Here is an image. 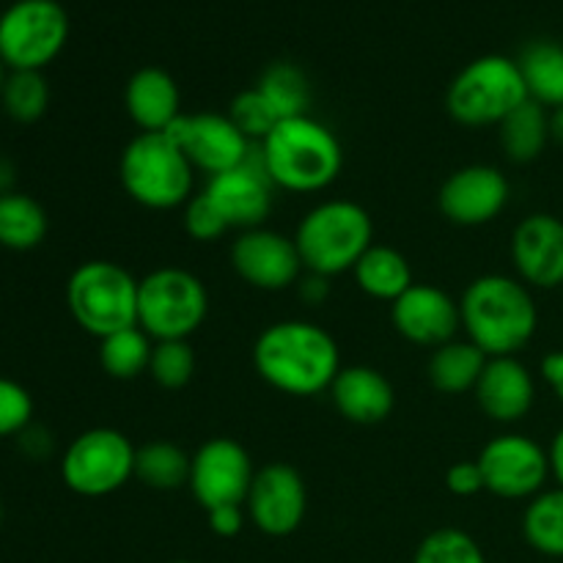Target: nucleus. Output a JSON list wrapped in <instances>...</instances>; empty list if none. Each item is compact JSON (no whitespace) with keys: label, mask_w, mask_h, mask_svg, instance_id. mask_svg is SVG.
<instances>
[{"label":"nucleus","mask_w":563,"mask_h":563,"mask_svg":"<svg viewBox=\"0 0 563 563\" xmlns=\"http://www.w3.org/2000/svg\"><path fill=\"white\" fill-rule=\"evenodd\" d=\"M473 396L489 421L520 423L537 405V379L517 355L489 357Z\"/></svg>","instance_id":"20"},{"label":"nucleus","mask_w":563,"mask_h":563,"mask_svg":"<svg viewBox=\"0 0 563 563\" xmlns=\"http://www.w3.org/2000/svg\"><path fill=\"white\" fill-rule=\"evenodd\" d=\"M247 520L264 537H291L308 511V489L300 473L286 462L258 467L245 498Z\"/></svg>","instance_id":"15"},{"label":"nucleus","mask_w":563,"mask_h":563,"mask_svg":"<svg viewBox=\"0 0 563 563\" xmlns=\"http://www.w3.org/2000/svg\"><path fill=\"white\" fill-rule=\"evenodd\" d=\"M390 322L410 344L438 350L462 330L460 302L440 286L412 284L399 300L390 302Z\"/></svg>","instance_id":"18"},{"label":"nucleus","mask_w":563,"mask_h":563,"mask_svg":"<svg viewBox=\"0 0 563 563\" xmlns=\"http://www.w3.org/2000/svg\"><path fill=\"white\" fill-rule=\"evenodd\" d=\"M528 97L548 110L563 108V44L531 42L517 58Z\"/></svg>","instance_id":"25"},{"label":"nucleus","mask_w":563,"mask_h":563,"mask_svg":"<svg viewBox=\"0 0 563 563\" xmlns=\"http://www.w3.org/2000/svg\"><path fill=\"white\" fill-rule=\"evenodd\" d=\"M231 267L247 286L262 291H284L297 286L306 273L295 236L258 225L236 234L231 242Z\"/></svg>","instance_id":"13"},{"label":"nucleus","mask_w":563,"mask_h":563,"mask_svg":"<svg viewBox=\"0 0 563 563\" xmlns=\"http://www.w3.org/2000/svg\"><path fill=\"white\" fill-rule=\"evenodd\" d=\"M295 242L308 273L335 278L352 273L374 245V220L361 203L330 198L302 214Z\"/></svg>","instance_id":"5"},{"label":"nucleus","mask_w":563,"mask_h":563,"mask_svg":"<svg viewBox=\"0 0 563 563\" xmlns=\"http://www.w3.org/2000/svg\"><path fill=\"white\" fill-rule=\"evenodd\" d=\"M256 148L273 185L286 192L328 190L344 168L341 141L313 115L278 121Z\"/></svg>","instance_id":"3"},{"label":"nucleus","mask_w":563,"mask_h":563,"mask_svg":"<svg viewBox=\"0 0 563 563\" xmlns=\"http://www.w3.org/2000/svg\"><path fill=\"white\" fill-rule=\"evenodd\" d=\"M522 537L544 559H563V489L550 487L522 511Z\"/></svg>","instance_id":"29"},{"label":"nucleus","mask_w":563,"mask_h":563,"mask_svg":"<svg viewBox=\"0 0 563 563\" xmlns=\"http://www.w3.org/2000/svg\"><path fill=\"white\" fill-rule=\"evenodd\" d=\"M33 423V399L20 383L0 377V438H20Z\"/></svg>","instance_id":"37"},{"label":"nucleus","mask_w":563,"mask_h":563,"mask_svg":"<svg viewBox=\"0 0 563 563\" xmlns=\"http://www.w3.org/2000/svg\"><path fill=\"white\" fill-rule=\"evenodd\" d=\"M16 440H20V449L25 451V454L31 456V460H44V456H47L49 451H53V438H49L47 429L33 427V423Z\"/></svg>","instance_id":"41"},{"label":"nucleus","mask_w":563,"mask_h":563,"mask_svg":"<svg viewBox=\"0 0 563 563\" xmlns=\"http://www.w3.org/2000/svg\"><path fill=\"white\" fill-rule=\"evenodd\" d=\"M542 379L548 383V388L553 390L555 399L563 405V346L561 350L550 352V355H544Z\"/></svg>","instance_id":"42"},{"label":"nucleus","mask_w":563,"mask_h":563,"mask_svg":"<svg viewBox=\"0 0 563 563\" xmlns=\"http://www.w3.org/2000/svg\"><path fill=\"white\" fill-rule=\"evenodd\" d=\"M247 511L245 506H218V509L207 511L209 531L220 539H234L240 537V531L245 528Z\"/></svg>","instance_id":"39"},{"label":"nucleus","mask_w":563,"mask_h":563,"mask_svg":"<svg viewBox=\"0 0 563 563\" xmlns=\"http://www.w3.org/2000/svg\"><path fill=\"white\" fill-rule=\"evenodd\" d=\"M0 99L11 119L20 124H33L47 113L49 86L42 71H9Z\"/></svg>","instance_id":"32"},{"label":"nucleus","mask_w":563,"mask_h":563,"mask_svg":"<svg viewBox=\"0 0 563 563\" xmlns=\"http://www.w3.org/2000/svg\"><path fill=\"white\" fill-rule=\"evenodd\" d=\"M484 493L504 500H531L548 489L550 456L542 443L520 432H506L489 440L478 454Z\"/></svg>","instance_id":"11"},{"label":"nucleus","mask_w":563,"mask_h":563,"mask_svg":"<svg viewBox=\"0 0 563 563\" xmlns=\"http://www.w3.org/2000/svg\"><path fill=\"white\" fill-rule=\"evenodd\" d=\"M124 108L141 132H168L181 115V93L159 66H143L126 80Z\"/></svg>","instance_id":"22"},{"label":"nucleus","mask_w":563,"mask_h":563,"mask_svg":"<svg viewBox=\"0 0 563 563\" xmlns=\"http://www.w3.org/2000/svg\"><path fill=\"white\" fill-rule=\"evenodd\" d=\"M412 563H487V555L471 533L449 526L421 539Z\"/></svg>","instance_id":"33"},{"label":"nucleus","mask_w":563,"mask_h":563,"mask_svg":"<svg viewBox=\"0 0 563 563\" xmlns=\"http://www.w3.org/2000/svg\"><path fill=\"white\" fill-rule=\"evenodd\" d=\"M511 264L517 278L531 289L563 286V220L548 212L522 218L511 231Z\"/></svg>","instance_id":"19"},{"label":"nucleus","mask_w":563,"mask_h":563,"mask_svg":"<svg viewBox=\"0 0 563 563\" xmlns=\"http://www.w3.org/2000/svg\"><path fill=\"white\" fill-rule=\"evenodd\" d=\"M47 212L25 192L0 196V245L9 251H33L47 236Z\"/></svg>","instance_id":"27"},{"label":"nucleus","mask_w":563,"mask_h":563,"mask_svg":"<svg viewBox=\"0 0 563 563\" xmlns=\"http://www.w3.org/2000/svg\"><path fill=\"white\" fill-rule=\"evenodd\" d=\"M445 487H449L451 495L456 498H473V495L484 493V476L478 462H456V465L449 467L445 473Z\"/></svg>","instance_id":"38"},{"label":"nucleus","mask_w":563,"mask_h":563,"mask_svg":"<svg viewBox=\"0 0 563 563\" xmlns=\"http://www.w3.org/2000/svg\"><path fill=\"white\" fill-rule=\"evenodd\" d=\"M0 526H3V504H0Z\"/></svg>","instance_id":"47"},{"label":"nucleus","mask_w":563,"mask_h":563,"mask_svg":"<svg viewBox=\"0 0 563 563\" xmlns=\"http://www.w3.org/2000/svg\"><path fill=\"white\" fill-rule=\"evenodd\" d=\"M330 399L341 418L361 427L383 423L396 407L394 383L374 366H341L330 385Z\"/></svg>","instance_id":"21"},{"label":"nucleus","mask_w":563,"mask_h":563,"mask_svg":"<svg viewBox=\"0 0 563 563\" xmlns=\"http://www.w3.org/2000/svg\"><path fill=\"white\" fill-rule=\"evenodd\" d=\"M253 476L256 467L245 445L231 438H212L198 445L196 454L190 456L187 487L203 511L234 504L245 506Z\"/></svg>","instance_id":"12"},{"label":"nucleus","mask_w":563,"mask_h":563,"mask_svg":"<svg viewBox=\"0 0 563 563\" xmlns=\"http://www.w3.org/2000/svg\"><path fill=\"white\" fill-rule=\"evenodd\" d=\"M148 374L165 390H181L196 374V350L190 341H154Z\"/></svg>","instance_id":"34"},{"label":"nucleus","mask_w":563,"mask_h":563,"mask_svg":"<svg viewBox=\"0 0 563 563\" xmlns=\"http://www.w3.org/2000/svg\"><path fill=\"white\" fill-rule=\"evenodd\" d=\"M548 456H550V476H553L555 487L563 489V427L553 434V440H550Z\"/></svg>","instance_id":"43"},{"label":"nucleus","mask_w":563,"mask_h":563,"mask_svg":"<svg viewBox=\"0 0 563 563\" xmlns=\"http://www.w3.org/2000/svg\"><path fill=\"white\" fill-rule=\"evenodd\" d=\"M511 201V185L495 165H465L443 181L438 192V207L454 225L476 229L504 214Z\"/></svg>","instance_id":"17"},{"label":"nucleus","mask_w":563,"mask_h":563,"mask_svg":"<svg viewBox=\"0 0 563 563\" xmlns=\"http://www.w3.org/2000/svg\"><path fill=\"white\" fill-rule=\"evenodd\" d=\"M487 361L489 357L473 341L454 339L432 350V355H429V383L445 396L473 394Z\"/></svg>","instance_id":"24"},{"label":"nucleus","mask_w":563,"mask_h":563,"mask_svg":"<svg viewBox=\"0 0 563 563\" xmlns=\"http://www.w3.org/2000/svg\"><path fill=\"white\" fill-rule=\"evenodd\" d=\"M297 295H300L302 302H308V306H322L324 300L330 297V278L328 275H319V273H302V278L297 280Z\"/></svg>","instance_id":"40"},{"label":"nucleus","mask_w":563,"mask_h":563,"mask_svg":"<svg viewBox=\"0 0 563 563\" xmlns=\"http://www.w3.org/2000/svg\"><path fill=\"white\" fill-rule=\"evenodd\" d=\"M126 196L154 212L179 209L196 192V168L168 132H137L119 159Z\"/></svg>","instance_id":"4"},{"label":"nucleus","mask_w":563,"mask_h":563,"mask_svg":"<svg viewBox=\"0 0 563 563\" xmlns=\"http://www.w3.org/2000/svg\"><path fill=\"white\" fill-rule=\"evenodd\" d=\"M135 478L148 489L170 493L190 482V454L170 440L143 443L135 454Z\"/></svg>","instance_id":"28"},{"label":"nucleus","mask_w":563,"mask_h":563,"mask_svg":"<svg viewBox=\"0 0 563 563\" xmlns=\"http://www.w3.org/2000/svg\"><path fill=\"white\" fill-rule=\"evenodd\" d=\"M170 563H192V561H170Z\"/></svg>","instance_id":"48"},{"label":"nucleus","mask_w":563,"mask_h":563,"mask_svg":"<svg viewBox=\"0 0 563 563\" xmlns=\"http://www.w3.org/2000/svg\"><path fill=\"white\" fill-rule=\"evenodd\" d=\"M258 91L264 93L278 119H297V115H308L311 108V82H308L306 71L295 64H278L267 66L256 82Z\"/></svg>","instance_id":"31"},{"label":"nucleus","mask_w":563,"mask_h":563,"mask_svg":"<svg viewBox=\"0 0 563 563\" xmlns=\"http://www.w3.org/2000/svg\"><path fill=\"white\" fill-rule=\"evenodd\" d=\"M209 313V291L181 267L152 269L137 280V328L154 341H190Z\"/></svg>","instance_id":"8"},{"label":"nucleus","mask_w":563,"mask_h":563,"mask_svg":"<svg viewBox=\"0 0 563 563\" xmlns=\"http://www.w3.org/2000/svg\"><path fill=\"white\" fill-rule=\"evenodd\" d=\"M168 135L179 143L192 168L207 174V179L236 168L256 148V143L229 119V113H212V110L181 113Z\"/></svg>","instance_id":"14"},{"label":"nucleus","mask_w":563,"mask_h":563,"mask_svg":"<svg viewBox=\"0 0 563 563\" xmlns=\"http://www.w3.org/2000/svg\"><path fill=\"white\" fill-rule=\"evenodd\" d=\"M550 137L563 146V108L550 110Z\"/></svg>","instance_id":"44"},{"label":"nucleus","mask_w":563,"mask_h":563,"mask_svg":"<svg viewBox=\"0 0 563 563\" xmlns=\"http://www.w3.org/2000/svg\"><path fill=\"white\" fill-rule=\"evenodd\" d=\"M500 146L511 163H533L542 157L550 137V110L528 99L498 124Z\"/></svg>","instance_id":"26"},{"label":"nucleus","mask_w":563,"mask_h":563,"mask_svg":"<svg viewBox=\"0 0 563 563\" xmlns=\"http://www.w3.org/2000/svg\"><path fill=\"white\" fill-rule=\"evenodd\" d=\"M229 119L251 137L253 143H262L269 132L278 124V113L273 110V104L264 99V93L256 86L245 88V91L236 93L229 104Z\"/></svg>","instance_id":"35"},{"label":"nucleus","mask_w":563,"mask_h":563,"mask_svg":"<svg viewBox=\"0 0 563 563\" xmlns=\"http://www.w3.org/2000/svg\"><path fill=\"white\" fill-rule=\"evenodd\" d=\"M137 449L124 432L108 427L77 434L60 460V478L82 498H104L135 478Z\"/></svg>","instance_id":"10"},{"label":"nucleus","mask_w":563,"mask_h":563,"mask_svg":"<svg viewBox=\"0 0 563 563\" xmlns=\"http://www.w3.org/2000/svg\"><path fill=\"white\" fill-rule=\"evenodd\" d=\"M465 339L487 357L520 355L539 330V306L531 286L517 275L487 273L467 284L460 300Z\"/></svg>","instance_id":"2"},{"label":"nucleus","mask_w":563,"mask_h":563,"mask_svg":"<svg viewBox=\"0 0 563 563\" xmlns=\"http://www.w3.org/2000/svg\"><path fill=\"white\" fill-rule=\"evenodd\" d=\"M5 77H9V75H5V64H3V60H0V91H3V82H5Z\"/></svg>","instance_id":"46"},{"label":"nucleus","mask_w":563,"mask_h":563,"mask_svg":"<svg viewBox=\"0 0 563 563\" xmlns=\"http://www.w3.org/2000/svg\"><path fill=\"white\" fill-rule=\"evenodd\" d=\"M154 339L135 324L110 333L108 339H99V366L113 379H135L148 372Z\"/></svg>","instance_id":"30"},{"label":"nucleus","mask_w":563,"mask_h":563,"mask_svg":"<svg viewBox=\"0 0 563 563\" xmlns=\"http://www.w3.org/2000/svg\"><path fill=\"white\" fill-rule=\"evenodd\" d=\"M71 319L93 339L137 324V278L108 258L82 262L66 284Z\"/></svg>","instance_id":"6"},{"label":"nucleus","mask_w":563,"mask_h":563,"mask_svg":"<svg viewBox=\"0 0 563 563\" xmlns=\"http://www.w3.org/2000/svg\"><path fill=\"white\" fill-rule=\"evenodd\" d=\"M275 190L278 187L269 179L267 168L258 157V148H253L251 157L236 165V168L209 176L207 187H203L207 198L223 214L231 231H247L264 225V220L273 212Z\"/></svg>","instance_id":"16"},{"label":"nucleus","mask_w":563,"mask_h":563,"mask_svg":"<svg viewBox=\"0 0 563 563\" xmlns=\"http://www.w3.org/2000/svg\"><path fill=\"white\" fill-rule=\"evenodd\" d=\"M352 275H355V284L363 295L383 302H396L416 284L405 253L390 245H377V242L363 253Z\"/></svg>","instance_id":"23"},{"label":"nucleus","mask_w":563,"mask_h":563,"mask_svg":"<svg viewBox=\"0 0 563 563\" xmlns=\"http://www.w3.org/2000/svg\"><path fill=\"white\" fill-rule=\"evenodd\" d=\"M11 181H14V168L5 157H0V196L11 192Z\"/></svg>","instance_id":"45"},{"label":"nucleus","mask_w":563,"mask_h":563,"mask_svg":"<svg viewBox=\"0 0 563 563\" xmlns=\"http://www.w3.org/2000/svg\"><path fill=\"white\" fill-rule=\"evenodd\" d=\"M253 368L278 394L308 399L330 390L341 372V352L333 335L317 322L284 319L258 333Z\"/></svg>","instance_id":"1"},{"label":"nucleus","mask_w":563,"mask_h":563,"mask_svg":"<svg viewBox=\"0 0 563 563\" xmlns=\"http://www.w3.org/2000/svg\"><path fill=\"white\" fill-rule=\"evenodd\" d=\"M528 99L531 97L517 58L482 55L451 80L445 108L456 124L482 130V126H498Z\"/></svg>","instance_id":"7"},{"label":"nucleus","mask_w":563,"mask_h":563,"mask_svg":"<svg viewBox=\"0 0 563 563\" xmlns=\"http://www.w3.org/2000/svg\"><path fill=\"white\" fill-rule=\"evenodd\" d=\"M69 38V16L58 0H16L0 14V60L11 71H42Z\"/></svg>","instance_id":"9"},{"label":"nucleus","mask_w":563,"mask_h":563,"mask_svg":"<svg viewBox=\"0 0 563 563\" xmlns=\"http://www.w3.org/2000/svg\"><path fill=\"white\" fill-rule=\"evenodd\" d=\"M181 225H185V234L196 242H214L231 231L229 223L223 220V214L214 209V203L209 201L203 190L196 192V196L181 207Z\"/></svg>","instance_id":"36"}]
</instances>
